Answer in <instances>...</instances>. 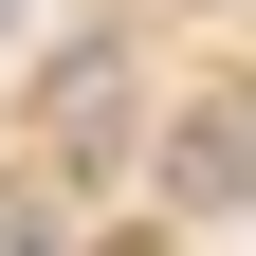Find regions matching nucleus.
Segmentation results:
<instances>
[{
	"instance_id": "obj_1",
	"label": "nucleus",
	"mask_w": 256,
	"mask_h": 256,
	"mask_svg": "<svg viewBox=\"0 0 256 256\" xmlns=\"http://www.w3.org/2000/svg\"><path fill=\"white\" fill-rule=\"evenodd\" d=\"M165 183H183V202H238V110H183V146H165Z\"/></svg>"
},
{
	"instance_id": "obj_2",
	"label": "nucleus",
	"mask_w": 256,
	"mask_h": 256,
	"mask_svg": "<svg viewBox=\"0 0 256 256\" xmlns=\"http://www.w3.org/2000/svg\"><path fill=\"white\" fill-rule=\"evenodd\" d=\"M18 18H37V0H0V37H18Z\"/></svg>"
}]
</instances>
